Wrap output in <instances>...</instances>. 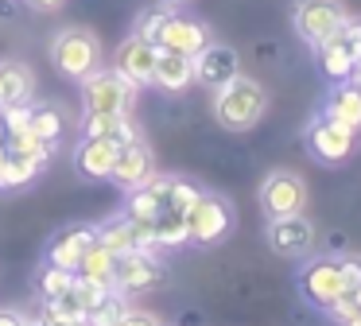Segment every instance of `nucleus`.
<instances>
[{"instance_id": "8", "label": "nucleus", "mask_w": 361, "mask_h": 326, "mask_svg": "<svg viewBox=\"0 0 361 326\" xmlns=\"http://www.w3.org/2000/svg\"><path fill=\"white\" fill-rule=\"evenodd\" d=\"M350 20L342 0H295L291 4V23H295V35L307 47H319L322 39H330L342 23Z\"/></svg>"}, {"instance_id": "6", "label": "nucleus", "mask_w": 361, "mask_h": 326, "mask_svg": "<svg viewBox=\"0 0 361 326\" xmlns=\"http://www.w3.org/2000/svg\"><path fill=\"white\" fill-rule=\"evenodd\" d=\"M233 233V206L221 194L198 191L187 210V245H218Z\"/></svg>"}, {"instance_id": "25", "label": "nucleus", "mask_w": 361, "mask_h": 326, "mask_svg": "<svg viewBox=\"0 0 361 326\" xmlns=\"http://www.w3.org/2000/svg\"><path fill=\"white\" fill-rule=\"evenodd\" d=\"M27 128H32L35 136L43 140V144H51V147H55L59 140L66 136V116H63V109H55V105H32V116H27Z\"/></svg>"}, {"instance_id": "10", "label": "nucleus", "mask_w": 361, "mask_h": 326, "mask_svg": "<svg viewBox=\"0 0 361 326\" xmlns=\"http://www.w3.org/2000/svg\"><path fill=\"white\" fill-rule=\"evenodd\" d=\"M307 152L319 163H345L353 152H357V132L345 128V124L330 121L326 113H319L311 124H307Z\"/></svg>"}, {"instance_id": "5", "label": "nucleus", "mask_w": 361, "mask_h": 326, "mask_svg": "<svg viewBox=\"0 0 361 326\" xmlns=\"http://www.w3.org/2000/svg\"><path fill=\"white\" fill-rule=\"evenodd\" d=\"M314 62H319L322 78H326L330 85L350 82L357 62H361V20H345L330 39H322V43L314 47Z\"/></svg>"}, {"instance_id": "29", "label": "nucleus", "mask_w": 361, "mask_h": 326, "mask_svg": "<svg viewBox=\"0 0 361 326\" xmlns=\"http://www.w3.org/2000/svg\"><path fill=\"white\" fill-rule=\"evenodd\" d=\"M117 326H164L159 322L156 315H152V310H136V307H128L125 315H121V322Z\"/></svg>"}, {"instance_id": "17", "label": "nucleus", "mask_w": 361, "mask_h": 326, "mask_svg": "<svg viewBox=\"0 0 361 326\" xmlns=\"http://www.w3.org/2000/svg\"><path fill=\"white\" fill-rule=\"evenodd\" d=\"M35 90V74L20 59H0V109L8 105H27Z\"/></svg>"}, {"instance_id": "21", "label": "nucleus", "mask_w": 361, "mask_h": 326, "mask_svg": "<svg viewBox=\"0 0 361 326\" xmlns=\"http://www.w3.org/2000/svg\"><path fill=\"white\" fill-rule=\"evenodd\" d=\"M322 113H326L330 121L345 124V128L361 132V90H357V82H334L330 85Z\"/></svg>"}, {"instance_id": "14", "label": "nucleus", "mask_w": 361, "mask_h": 326, "mask_svg": "<svg viewBox=\"0 0 361 326\" xmlns=\"http://www.w3.org/2000/svg\"><path fill=\"white\" fill-rule=\"evenodd\" d=\"M241 74V59H237L233 47L226 43H206L202 51L195 54V82L198 85H210V90H221L226 82H233V78Z\"/></svg>"}, {"instance_id": "11", "label": "nucleus", "mask_w": 361, "mask_h": 326, "mask_svg": "<svg viewBox=\"0 0 361 326\" xmlns=\"http://www.w3.org/2000/svg\"><path fill=\"white\" fill-rule=\"evenodd\" d=\"M260 210L268 217H291L307 210V183L295 171H272L260 183Z\"/></svg>"}, {"instance_id": "28", "label": "nucleus", "mask_w": 361, "mask_h": 326, "mask_svg": "<svg viewBox=\"0 0 361 326\" xmlns=\"http://www.w3.org/2000/svg\"><path fill=\"white\" fill-rule=\"evenodd\" d=\"M43 315H55V318H86V303H82L78 287H71V291L47 299V303H43Z\"/></svg>"}, {"instance_id": "37", "label": "nucleus", "mask_w": 361, "mask_h": 326, "mask_svg": "<svg viewBox=\"0 0 361 326\" xmlns=\"http://www.w3.org/2000/svg\"><path fill=\"white\" fill-rule=\"evenodd\" d=\"M0 155H4V132H0Z\"/></svg>"}, {"instance_id": "36", "label": "nucleus", "mask_w": 361, "mask_h": 326, "mask_svg": "<svg viewBox=\"0 0 361 326\" xmlns=\"http://www.w3.org/2000/svg\"><path fill=\"white\" fill-rule=\"evenodd\" d=\"M353 307L361 310V287H357V291H353Z\"/></svg>"}, {"instance_id": "19", "label": "nucleus", "mask_w": 361, "mask_h": 326, "mask_svg": "<svg viewBox=\"0 0 361 326\" xmlns=\"http://www.w3.org/2000/svg\"><path fill=\"white\" fill-rule=\"evenodd\" d=\"M195 82V59L179 51H159L156 54V70H152V85L167 93H183L187 85Z\"/></svg>"}, {"instance_id": "24", "label": "nucleus", "mask_w": 361, "mask_h": 326, "mask_svg": "<svg viewBox=\"0 0 361 326\" xmlns=\"http://www.w3.org/2000/svg\"><path fill=\"white\" fill-rule=\"evenodd\" d=\"M82 136H105V140H113V144H128V140H136L140 132H136L133 116H86V121H82Z\"/></svg>"}, {"instance_id": "34", "label": "nucleus", "mask_w": 361, "mask_h": 326, "mask_svg": "<svg viewBox=\"0 0 361 326\" xmlns=\"http://www.w3.org/2000/svg\"><path fill=\"white\" fill-rule=\"evenodd\" d=\"M350 82H357V90H361V62H357V70H353V78Z\"/></svg>"}, {"instance_id": "4", "label": "nucleus", "mask_w": 361, "mask_h": 326, "mask_svg": "<svg viewBox=\"0 0 361 326\" xmlns=\"http://www.w3.org/2000/svg\"><path fill=\"white\" fill-rule=\"evenodd\" d=\"M51 62L63 78L82 82L86 74H94L102 66V43L90 28H63L51 39Z\"/></svg>"}, {"instance_id": "23", "label": "nucleus", "mask_w": 361, "mask_h": 326, "mask_svg": "<svg viewBox=\"0 0 361 326\" xmlns=\"http://www.w3.org/2000/svg\"><path fill=\"white\" fill-rule=\"evenodd\" d=\"M152 245L156 248L187 245V214L183 210H164V214L152 217Z\"/></svg>"}, {"instance_id": "15", "label": "nucleus", "mask_w": 361, "mask_h": 326, "mask_svg": "<svg viewBox=\"0 0 361 326\" xmlns=\"http://www.w3.org/2000/svg\"><path fill=\"white\" fill-rule=\"evenodd\" d=\"M156 47L148 43V39H140L133 31V35L125 39V43L117 47V54H113V70H117L121 78H128V82L140 90V85H152V70H156Z\"/></svg>"}, {"instance_id": "31", "label": "nucleus", "mask_w": 361, "mask_h": 326, "mask_svg": "<svg viewBox=\"0 0 361 326\" xmlns=\"http://www.w3.org/2000/svg\"><path fill=\"white\" fill-rule=\"evenodd\" d=\"M0 326H27V318L12 307H0Z\"/></svg>"}, {"instance_id": "27", "label": "nucleus", "mask_w": 361, "mask_h": 326, "mask_svg": "<svg viewBox=\"0 0 361 326\" xmlns=\"http://www.w3.org/2000/svg\"><path fill=\"white\" fill-rule=\"evenodd\" d=\"M35 287H39L43 303H47V299H55V295L71 291V287H74V272H71V268H55V264H43V272H39V279H35Z\"/></svg>"}, {"instance_id": "16", "label": "nucleus", "mask_w": 361, "mask_h": 326, "mask_svg": "<svg viewBox=\"0 0 361 326\" xmlns=\"http://www.w3.org/2000/svg\"><path fill=\"white\" fill-rule=\"evenodd\" d=\"M94 241H97V225H86V222H82V225H66V229H59L55 237H51V245H47V264L74 272Z\"/></svg>"}, {"instance_id": "20", "label": "nucleus", "mask_w": 361, "mask_h": 326, "mask_svg": "<svg viewBox=\"0 0 361 326\" xmlns=\"http://www.w3.org/2000/svg\"><path fill=\"white\" fill-rule=\"evenodd\" d=\"M51 155H35V152H8L0 155V191H16V186H27L43 167H47Z\"/></svg>"}, {"instance_id": "26", "label": "nucleus", "mask_w": 361, "mask_h": 326, "mask_svg": "<svg viewBox=\"0 0 361 326\" xmlns=\"http://www.w3.org/2000/svg\"><path fill=\"white\" fill-rule=\"evenodd\" d=\"M125 310H128L125 295H121V291H105L102 299L86 310V318H82V322H86V326H117Z\"/></svg>"}, {"instance_id": "35", "label": "nucleus", "mask_w": 361, "mask_h": 326, "mask_svg": "<svg viewBox=\"0 0 361 326\" xmlns=\"http://www.w3.org/2000/svg\"><path fill=\"white\" fill-rule=\"evenodd\" d=\"M179 4H187V0H164V8H179Z\"/></svg>"}, {"instance_id": "2", "label": "nucleus", "mask_w": 361, "mask_h": 326, "mask_svg": "<svg viewBox=\"0 0 361 326\" xmlns=\"http://www.w3.org/2000/svg\"><path fill=\"white\" fill-rule=\"evenodd\" d=\"M268 109V93L260 82L237 74L233 82H226L221 90H214V121L229 132H249L260 124Z\"/></svg>"}, {"instance_id": "12", "label": "nucleus", "mask_w": 361, "mask_h": 326, "mask_svg": "<svg viewBox=\"0 0 361 326\" xmlns=\"http://www.w3.org/2000/svg\"><path fill=\"white\" fill-rule=\"evenodd\" d=\"M264 241L276 256H288V260H299L314 248V225L307 214H291V217H268Z\"/></svg>"}, {"instance_id": "9", "label": "nucleus", "mask_w": 361, "mask_h": 326, "mask_svg": "<svg viewBox=\"0 0 361 326\" xmlns=\"http://www.w3.org/2000/svg\"><path fill=\"white\" fill-rule=\"evenodd\" d=\"M164 284V264L156 260V248H133L121 253L113 264V291L121 295H140Z\"/></svg>"}, {"instance_id": "22", "label": "nucleus", "mask_w": 361, "mask_h": 326, "mask_svg": "<svg viewBox=\"0 0 361 326\" xmlns=\"http://www.w3.org/2000/svg\"><path fill=\"white\" fill-rule=\"evenodd\" d=\"M113 264H117V253H109L102 241H94V245L86 248V256H82V264L74 268V276H82V279H90V284L109 287L113 291Z\"/></svg>"}, {"instance_id": "7", "label": "nucleus", "mask_w": 361, "mask_h": 326, "mask_svg": "<svg viewBox=\"0 0 361 326\" xmlns=\"http://www.w3.org/2000/svg\"><path fill=\"white\" fill-rule=\"evenodd\" d=\"M299 291L311 307L330 310L345 295V256H314L299 272Z\"/></svg>"}, {"instance_id": "3", "label": "nucleus", "mask_w": 361, "mask_h": 326, "mask_svg": "<svg viewBox=\"0 0 361 326\" xmlns=\"http://www.w3.org/2000/svg\"><path fill=\"white\" fill-rule=\"evenodd\" d=\"M136 101V85L121 78L117 70L97 66L94 74L82 78V109L86 116H128Z\"/></svg>"}, {"instance_id": "13", "label": "nucleus", "mask_w": 361, "mask_h": 326, "mask_svg": "<svg viewBox=\"0 0 361 326\" xmlns=\"http://www.w3.org/2000/svg\"><path fill=\"white\" fill-rule=\"evenodd\" d=\"M152 175H156V155H152V147L144 144L140 136L117 147V159H113V171H109V179L117 186L136 191V186H144Z\"/></svg>"}, {"instance_id": "18", "label": "nucleus", "mask_w": 361, "mask_h": 326, "mask_svg": "<svg viewBox=\"0 0 361 326\" xmlns=\"http://www.w3.org/2000/svg\"><path fill=\"white\" fill-rule=\"evenodd\" d=\"M117 147L121 144H113V140H105V136H82L78 152H74V167H78L86 179H109L113 159H117Z\"/></svg>"}, {"instance_id": "1", "label": "nucleus", "mask_w": 361, "mask_h": 326, "mask_svg": "<svg viewBox=\"0 0 361 326\" xmlns=\"http://www.w3.org/2000/svg\"><path fill=\"white\" fill-rule=\"evenodd\" d=\"M136 35L148 39L156 51H179V54H190V59L210 43L206 23L175 16L171 8H152V12H144L140 23H136Z\"/></svg>"}, {"instance_id": "30", "label": "nucleus", "mask_w": 361, "mask_h": 326, "mask_svg": "<svg viewBox=\"0 0 361 326\" xmlns=\"http://www.w3.org/2000/svg\"><path fill=\"white\" fill-rule=\"evenodd\" d=\"M27 326H86L82 318H55V315H39L35 322H27Z\"/></svg>"}, {"instance_id": "32", "label": "nucleus", "mask_w": 361, "mask_h": 326, "mask_svg": "<svg viewBox=\"0 0 361 326\" xmlns=\"http://www.w3.org/2000/svg\"><path fill=\"white\" fill-rule=\"evenodd\" d=\"M32 8H39V12H55L59 4H66V0H27Z\"/></svg>"}, {"instance_id": "33", "label": "nucleus", "mask_w": 361, "mask_h": 326, "mask_svg": "<svg viewBox=\"0 0 361 326\" xmlns=\"http://www.w3.org/2000/svg\"><path fill=\"white\" fill-rule=\"evenodd\" d=\"M12 12H16V0H0V16H4V20H8Z\"/></svg>"}]
</instances>
